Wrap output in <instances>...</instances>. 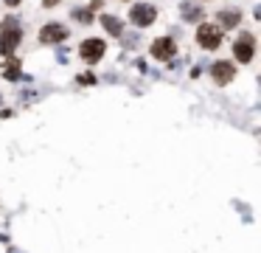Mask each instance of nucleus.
I'll return each mask as SVG.
<instances>
[{"instance_id":"obj_1","label":"nucleus","mask_w":261,"mask_h":253,"mask_svg":"<svg viewBox=\"0 0 261 253\" xmlns=\"http://www.w3.org/2000/svg\"><path fill=\"white\" fill-rule=\"evenodd\" d=\"M197 45L202 51H216L222 45V28L216 23H200L197 25Z\"/></svg>"},{"instance_id":"obj_2","label":"nucleus","mask_w":261,"mask_h":253,"mask_svg":"<svg viewBox=\"0 0 261 253\" xmlns=\"http://www.w3.org/2000/svg\"><path fill=\"white\" fill-rule=\"evenodd\" d=\"M233 56H236L239 65L253 62V56H255V37L250 34V31H242V34L233 40Z\"/></svg>"},{"instance_id":"obj_3","label":"nucleus","mask_w":261,"mask_h":253,"mask_svg":"<svg viewBox=\"0 0 261 253\" xmlns=\"http://www.w3.org/2000/svg\"><path fill=\"white\" fill-rule=\"evenodd\" d=\"M104 54H107V42H104L101 37H87V40H82L79 56L87 62V65H96Z\"/></svg>"},{"instance_id":"obj_4","label":"nucleus","mask_w":261,"mask_h":253,"mask_svg":"<svg viewBox=\"0 0 261 253\" xmlns=\"http://www.w3.org/2000/svg\"><path fill=\"white\" fill-rule=\"evenodd\" d=\"M129 23L135 25V28H149V25L158 20V9L149 6V3H132V9H129Z\"/></svg>"},{"instance_id":"obj_5","label":"nucleus","mask_w":261,"mask_h":253,"mask_svg":"<svg viewBox=\"0 0 261 253\" xmlns=\"http://www.w3.org/2000/svg\"><path fill=\"white\" fill-rule=\"evenodd\" d=\"M67 37H70V31L62 23H45L43 28H40V42H43V45H62Z\"/></svg>"},{"instance_id":"obj_6","label":"nucleus","mask_w":261,"mask_h":253,"mask_svg":"<svg viewBox=\"0 0 261 253\" xmlns=\"http://www.w3.org/2000/svg\"><path fill=\"white\" fill-rule=\"evenodd\" d=\"M208 73H211V79L219 84V87H225V84H231L233 76H236V65L228 62V59H216V62H211Z\"/></svg>"},{"instance_id":"obj_7","label":"nucleus","mask_w":261,"mask_h":253,"mask_svg":"<svg viewBox=\"0 0 261 253\" xmlns=\"http://www.w3.org/2000/svg\"><path fill=\"white\" fill-rule=\"evenodd\" d=\"M149 54H152L158 62H171V59H174V54H177V45H174L171 37H158V40L152 42Z\"/></svg>"},{"instance_id":"obj_8","label":"nucleus","mask_w":261,"mask_h":253,"mask_svg":"<svg viewBox=\"0 0 261 253\" xmlns=\"http://www.w3.org/2000/svg\"><path fill=\"white\" fill-rule=\"evenodd\" d=\"M23 42V28H0V56H9Z\"/></svg>"},{"instance_id":"obj_9","label":"nucleus","mask_w":261,"mask_h":253,"mask_svg":"<svg viewBox=\"0 0 261 253\" xmlns=\"http://www.w3.org/2000/svg\"><path fill=\"white\" fill-rule=\"evenodd\" d=\"M202 17H205V12H202L200 3H194V0H182L180 3V20L182 23H202Z\"/></svg>"},{"instance_id":"obj_10","label":"nucleus","mask_w":261,"mask_h":253,"mask_svg":"<svg viewBox=\"0 0 261 253\" xmlns=\"http://www.w3.org/2000/svg\"><path fill=\"white\" fill-rule=\"evenodd\" d=\"M3 79H6V82H20V79H23V62L14 54H9L6 62H3Z\"/></svg>"},{"instance_id":"obj_11","label":"nucleus","mask_w":261,"mask_h":253,"mask_svg":"<svg viewBox=\"0 0 261 253\" xmlns=\"http://www.w3.org/2000/svg\"><path fill=\"white\" fill-rule=\"evenodd\" d=\"M239 23H242V12H239V9H222V12L216 14V25L222 31H225V28H236Z\"/></svg>"},{"instance_id":"obj_12","label":"nucleus","mask_w":261,"mask_h":253,"mask_svg":"<svg viewBox=\"0 0 261 253\" xmlns=\"http://www.w3.org/2000/svg\"><path fill=\"white\" fill-rule=\"evenodd\" d=\"M98 23H101V28L107 31L109 37H121L124 34V20L118 17V14H101Z\"/></svg>"},{"instance_id":"obj_13","label":"nucleus","mask_w":261,"mask_h":253,"mask_svg":"<svg viewBox=\"0 0 261 253\" xmlns=\"http://www.w3.org/2000/svg\"><path fill=\"white\" fill-rule=\"evenodd\" d=\"M70 17L76 20V23H82V25H90L93 23V12H90V9H85V6H76L70 12Z\"/></svg>"},{"instance_id":"obj_14","label":"nucleus","mask_w":261,"mask_h":253,"mask_svg":"<svg viewBox=\"0 0 261 253\" xmlns=\"http://www.w3.org/2000/svg\"><path fill=\"white\" fill-rule=\"evenodd\" d=\"M96 82H98V76H96V73H90V71L76 76V84H82V87H90V84H96Z\"/></svg>"},{"instance_id":"obj_15","label":"nucleus","mask_w":261,"mask_h":253,"mask_svg":"<svg viewBox=\"0 0 261 253\" xmlns=\"http://www.w3.org/2000/svg\"><path fill=\"white\" fill-rule=\"evenodd\" d=\"M121 45H124V48H138L140 37L138 34H121Z\"/></svg>"},{"instance_id":"obj_16","label":"nucleus","mask_w":261,"mask_h":253,"mask_svg":"<svg viewBox=\"0 0 261 253\" xmlns=\"http://www.w3.org/2000/svg\"><path fill=\"white\" fill-rule=\"evenodd\" d=\"M17 25H20V20L14 17V14H9V17L3 20V23H0V28H17Z\"/></svg>"},{"instance_id":"obj_17","label":"nucleus","mask_w":261,"mask_h":253,"mask_svg":"<svg viewBox=\"0 0 261 253\" xmlns=\"http://www.w3.org/2000/svg\"><path fill=\"white\" fill-rule=\"evenodd\" d=\"M56 62H59V65H67V51H65V42H62V48L56 45Z\"/></svg>"},{"instance_id":"obj_18","label":"nucleus","mask_w":261,"mask_h":253,"mask_svg":"<svg viewBox=\"0 0 261 253\" xmlns=\"http://www.w3.org/2000/svg\"><path fill=\"white\" fill-rule=\"evenodd\" d=\"M101 6H104V0H90V6H87V9H90V12H98Z\"/></svg>"},{"instance_id":"obj_19","label":"nucleus","mask_w":261,"mask_h":253,"mask_svg":"<svg viewBox=\"0 0 261 253\" xmlns=\"http://www.w3.org/2000/svg\"><path fill=\"white\" fill-rule=\"evenodd\" d=\"M59 6V0H43V9H56Z\"/></svg>"},{"instance_id":"obj_20","label":"nucleus","mask_w":261,"mask_h":253,"mask_svg":"<svg viewBox=\"0 0 261 253\" xmlns=\"http://www.w3.org/2000/svg\"><path fill=\"white\" fill-rule=\"evenodd\" d=\"M3 3H6V6H9V9H17V6H20V3H23V0H3Z\"/></svg>"},{"instance_id":"obj_21","label":"nucleus","mask_w":261,"mask_h":253,"mask_svg":"<svg viewBox=\"0 0 261 253\" xmlns=\"http://www.w3.org/2000/svg\"><path fill=\"white\" fill-rule=\"evenodd\" d=\"M9 253H23V250H20V247H9Z\"/></svg>"},{"instance_id":"obj_22","label":"nucleus","mask_w":261,"mask_h":253,"mask_svg":"<svg viewBox=\"0 0 261 253\" xmlns=\"http://www.w3.org/2000/svg\"><path fill=\"white\" fill-rule=\"evenodd\" d=\"M121 3H129V0H121Z\"/></svg>"}]
</instances>
